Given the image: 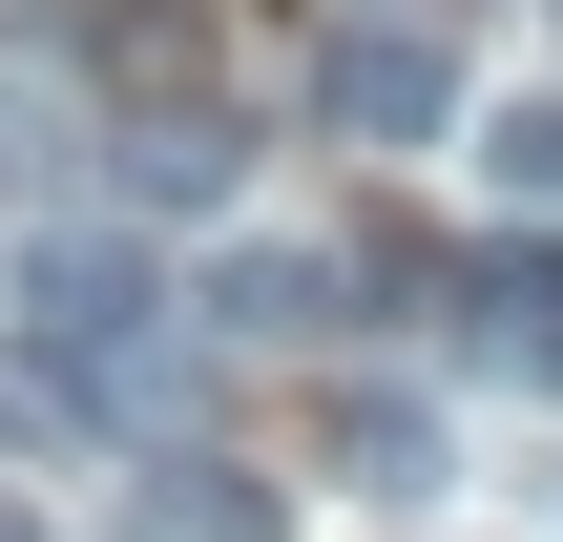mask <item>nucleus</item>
<instances>
[{
    "label": "nucleus",
    "instance_id": "20e7f679",
    "mask_svg": "<svg viewBox=\"0 0 563 542\" xmlns=\"http://www.w3.org/2000/svg\"><path fill=\"white\" fill-rule=\"evenodd\" d=\"M21 313H42L63 355H125V334H167V272H146L125 230H42V251H21Z\"/></svg>",
    "mask_w": 563,
    "mask_h": 542
},
{
    "label": "nucleus",
    "instance_id": "7ed1b4c3",
    "mask_svg": "<svg viewBox=\"0 0 563 542\" xmlns=\"http://www.w3.org/2000/svg\"><path fill=\"white\" fill-rule=\"evenodd\" d=\"M167 313H188V334H230V355H272V334H334V251H313V230H230V251H209Z\"/></svg>",
    "mask_w": 563,
    "mask_h": 542
},
{
    "label": "nucleus",
    "instance_id": "1a4fd4ad",
    "mask_svg": "<svg viewBox=\"0 0 563 542\" xmlns=\"http://www.w3.org/2000/svg\"><path fill=\"white\" fill-rule=\"evenodd\" d=\"M63 418H84V397H63V376H42V355H21V334H0V460H42V439H63Z\"/></svg>",
    "mask_w": 563,
    "mask_h": 542
},
{
    "label": "nucleus",
    "instance_id": "f257e3e1",
    "mask_svg": "<svg viewBox=\"0 0 563 542\" xmlns=\"http://www.w3.org/2000/svg\"><path fill=\"white\" fill-rule=\"evenodd\" d=\"M313 125H355V146H439L460 125V42L397 0V21H355L334 63H313Z\"/></svg>",
    "mask_w": 563,
    "mask_h": 542
},
{
    "label": "nucleus",
    "instance_id": "9d476101",
    "mask_svg": "<svg viewBox=\"0 0 563 542\" xmlns=\"http://www.w3.org/2000/svg\"><path fill=\"white\" fill-rule=\"evenodd\" d=\"M543 522H563V460H543Z\"/></svg>",
    "mask_w": 563,
    "mask_h": 542
},
{
    "label": "nucleus",
    "instance_id": "0eeeda50",
    "mask_svg": "<svg viewBox=\"0 0 563 542\" xmlns=\"http://www.w3.org/2000/svg\"><path fill=\"white\" fill-rule=\"evenodd\" d=\"M104 188H125V209H209V188H230V104H125V125H104Z\"/></svg>",
    "mask_w": 563,
    "mask_h": 542
},
{
    "label": "nucleus",
    "instance_id": "39448f33",
    "mask_svg": "<svg viewBox=\"0 0 563 542\" xmlns=\"http://www.w3.org/2000/svg\"><path fill=\"white\" fill-rule=\"evenodd\" d=\"M313 460H334L355 501H439V480H460L439 397H397V376H334V397H313Z\"/></svg>",
    "mask_w": 563,
    "mask_h": 542
},
{
    "label": "nucleus",
    "instance_id": "423d86ee",
    "mask_svg": "<svg viewBox=\"0 0 563 542\" xmlns=\"http://www.w3.org/2000/svg\"><path fill=\"white\" fill-rule=\"evenodd\" d=\"M104 542H272V480H251V460H209V439H167V460H125V480H104Z\"/></svg>",
    "mask_w": 563,
    "mask_h": 542
},
{
    "label": "nucleus",
    "instance_id": "6e6552de",
    "mask_svg": "<svg viewBox=\"0 0 563 542\" xmlns=\"http://www.w3.org/2000/svg\"><path fill=\"white\" fill-rule=\"evenodd\" d=\"M481 167H501V209H543V230H563V84L481 104Z\"/></svg>",
    "mask_w": 563,
    "mask_h": 542
},
{
    "label": "nucleus",
    "instance_id": "f03ea898",
    "mask_svg": "<svg viewBox=\"0 0 563 542\" xmlns=\"http://www.w3.org/2000/svg\"><path fill=\"white\" fill-rule=\"evenodd\" d=\"M439 355H501V376H563V251H439L418 272Z\"/></svg>",
    "mask_w": 563,
    "mask_h": 542
}]
</instances>
